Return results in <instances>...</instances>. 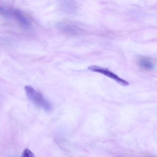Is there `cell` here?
Segmentation results:
<instances>
[{
  "label": "cell",
  "instance_id": "cell-4",
  "mask_svg": "<svg viewBox=\"0 0 157 157\" xmlns=\"http://www.w3.org/2000/svg\"><path fill=\"white\" fill-rule=\"evenodd\" d=\"M12 17L17 20L19 24L24 29L30 30L31 25L30 21L24 14L18 9L12 10Z\"/></svg>",
  "mask_w": 157,
  "mask_h": 157
},
{
  "label": "cell",
  "instance_id": "cell-2",
  "mask_svg": "<svg viewBox=\"0 0 157 157\" xmlns=\"http://www.w3.org/2000/svg\"><path fill=\"white\" fill-rule=\"evenodd\" d=\"M88 69L91 71L102 74L113 79L121 85L127 86L129 85V83L127 81L121 78L107 68L96 65H92L88 67Z\"/></svg>",
  "mask_w": 157,
  "mask_h": 157
},
{
  "label": "cell",
  "instance_id": "cell-6",
  "mask_svg": "<svg viewBox=\"0 0 157 157\" xmlns=\"http://www.w3.org/2000/svg\"><path fill=\"white\" fill-rule=\"evenodd\" d=\"M138 63L140 67L147 70H152L154 67L152 61L150 58L147 57H140L138 60Z\"/></svg>",
  "mask_w": 157,
  "mask_h": 157
},
{
  "label": "cell",
  "instance_id": "cell-5",
  "mask_svg": "<svg viewBox=\"0 0 157 157\" xmlns=\"http://www.w3.org/2000/svg\"><path fill=\"white\" fill-rule=\"evenodd\" d=\"M59 4L62 10L68 13H73L77 10V5L74 0H59Z\"/></svg>",
  "mask_w": 157,
  "mask_h": 157
},
{
  "label": "cell",
  "instance_id": "cell-7",
  "mask_svg": "<svg viewBox=\"0 0 157 157\" xmlns=\"http://www.w3.org/2000/svg\"><path fill=\"white\" fill-rule=\"evenodd\" d=\"M21 156L22 157H34L35 156L31 151L28 149L26 148L23 151Z\"/></svg>",
  "mask_w": 157,
  "mask_h": 157
},
{
  "label": "cell",
  "instance_id": "cell-1",
  "mask_svg": "<svg viewBox=\"0 0 157 157\" xmlns=\"http://www.w3.org/2000/svg\"><path fill=\"white\" fill-rule=\"evenodd\" d=\"M25 90L28 99L35 105L47 111L51 110L52 108L51 104L41 93L29 86H26Z\"/></svg>",
  "mask_w": 157,
  "mask_h": 157
},
{
  "label": "cell",
  "instance_id": "cell-3",
  "mask_svg": "<svg viewBox=\"0 0 157 157\" xmlns=\"http://www.w3.org/2000/svg\"><path fill=\"white\" fill-rule=\"evenodd\" d=\"M57 26L60 31L70 35L79 34L82 31V29L78 26L66 22L59 23L57 24Z\"/></svg>",
  "mask_w": 157,
  "mask_h": 157
}]
</instances>
